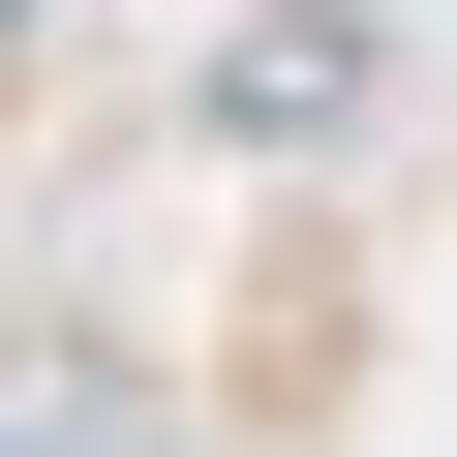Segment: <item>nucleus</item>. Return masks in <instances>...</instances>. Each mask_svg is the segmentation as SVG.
I'll list each match as a JSON object with an SVG mask.
<instances>
[{
    "instance_id": "3",
    "label": "nucleus",
    "mask_w": 457,
    "mask_h": 457,
    "mask_svg": "<svg viewBox=\"0 0 457 457\" xmlns=\"http://www.w3.org/2000/svg\"><path fill=\"white\" fill-rule=\"evenodd\" d=\"M0 62H31V0H0Z\"/></svg>"
},
{
    "instance_id": "2",
    "label": "nucleus",
    "mask_w": 457,
    "mask_h": 457,
    "mask_svg": "<svg viewBox=\"0 0 457 457\" xmlns=\"http://www.w3.org/2000/svg\"><path fill=\"white\" fill-rule=\"evenodd\" d=\"M0 457H183V396H153V336H92V305H31V336H0Z\"/></svg>"
},
{
    "instance_id": "1",
    "label": "nucleus",
    "mask_w": 457,
    "mask_h": 457,
    "mask_svg": "<svg viewBox=\"0 0 457 457\" xmlns=\"http://www.w3.org/2000/svg\"><path fill=\"white\" fill-rule=\"evenodd\" d=\"M183 122L213 153H366L396 122V0H245V31L183 62Z\"/></svg>"
}]
</instances>
